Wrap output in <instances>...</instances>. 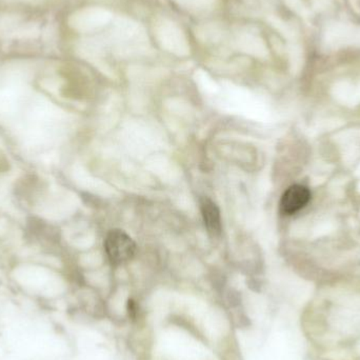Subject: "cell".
Instances as JSON below:
<instances>
[{
	"mask_svg": "<svg viewBox=\"0 0 360 360\" xmlns=\"http://www.w3.org/2000/svg\"><path fill=\"white\" fill-rule=\"evenodd\" d=\"M105 252L112 264L118 266L130 262L136 252V245L122 230H112L105 243Z\"/></svg>",
	"mask_w": 360,
	"mask_h": 360,
	"instance_id": "cell-1",
	"label": "cell"
},
{
	"mask_svg": "<svg viewBox=\"0 0 360 360\" xmlns=\"http://www.w3.org/2000/svg\"><path fill=\"white\" fill-rule=\"evenodd\" d=\"M311 191L302 184L287 188L281 199V210L285 215H293L304 209L311 200Z\"/></svg>",
	"mask_w": 360,
	"mask_h": 360,
	"instance_id": "cell-2",
	"label": "cell"
},
{
	"mask_svg": "<svg viewBox=\"0 0 360 360\" xmlns=\"http://www.w3.org/2000/svg\"><path fill=\"white\" fill-rule=\"evenodd\" d=\"M201 214L207 232L213 237L219 236L221 233V217L220 211L215 202L209 198L200 201Z\"/></svg>",
	"mask_w": 360,
	"mask_h": 360,
	"instance_id": "cell-3",
	"label": "cell"
}]
</instances>
